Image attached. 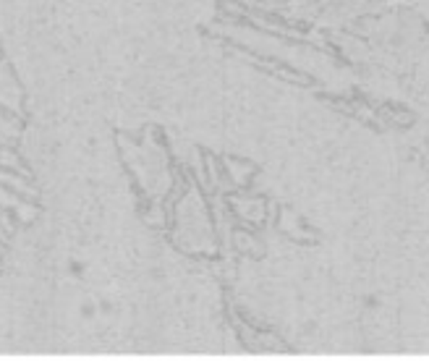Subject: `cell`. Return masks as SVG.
<instances>
[{
  "mask_svg": "<svg viewBox=\"0 0 429 361\" xmlns=\"http://www.w3.org/2000/svg\"><path fill=\"white\" fill-rule=\"evenodd\" d=\"M84 270H87L84 262H79V259H71L68 262V272L74 275V277H81V275H84Z\"/></svg>",
  "mask_w": 429,
  "mask_h": 361,
  "instance_id": "obj_2",
  "label": "cell"
},
{
  "mask_svg": "<svg viewBox=\"0 0 429 361\" xmlns=\"http://www.w3.org/2000/svg\"><path fill=\"white\" fill-rule=\"evenodd\" d=\"M79 314H81V319H95L100 314V304L97 301H84L79 306Z\"/></svg>",
  "mask_w": 429,
  "mask_h": 361,
  "instance_id": "obj_1",
  "label": "cell"
}]
</instances>
